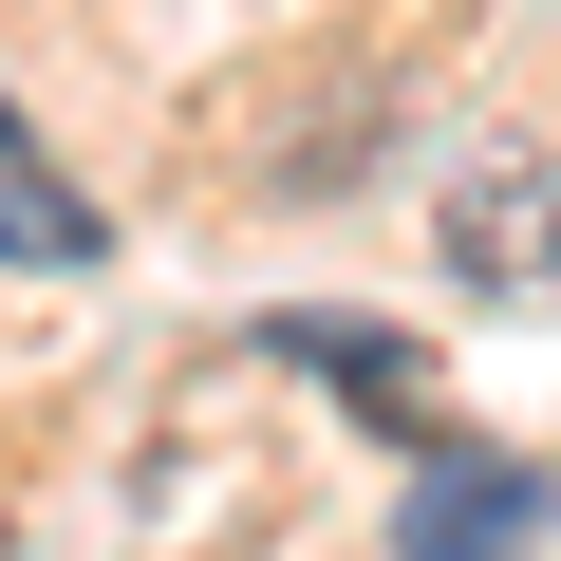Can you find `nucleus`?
Wrapping results in <instances>:
<instances>
[{
  "label": "nucleus",
  "mask_w": 561,
  "mask_h": 561,
  "mask_svg": "<svg viewBox=\"0 0 561 561\" xmlns=\"http://www.w3.org/2000/svg\"><path fill=\"white\" fill-rule=\"evenodd\" d=\"M20 150H38V131H20V94H0V169H20Z\"/></svg>",
  "instance_id": "39448f33"
},
{
  "label": "nucleus",
  "mask_w": 561,
  "mask_h": 561,
  "mask_svg": "<svg viewBox=\"0 0 561 561\" xmlns=\"http://www.w3.org/2000/svg\"><path fill=\"white\" fill-rule=\"evenodd\" d=\"M94 243H113V225H94V206H76L57 169H38V150L0 169V262H94Z\"/></svg>",
  "instance_id": "20e7f679"
},
{
  "label": "nucleus",
  "mask_w": 561,
  "mask_h": 561,
  "mask_svg": "<svg viewBox=\"0 0 561 561\" xmlns=\"http://www.w3.org/2000/svg\"><path fill=\"white\" fill-rule=\"evenodd\" d=\"M524 542H542V468L431 431L412 449V505H393V561H524Z\"/></svg>",
  "instance_id": "f257e3e1"
},
{
  "label": "nucleus",
  "mask_w": 561,
  "mask_h": 561,
  "mask_svg": "<svg viewBox=\"0 0 561 561\" xmlns=\"http://www.w3.org/2000/svg\"><path fill=\"white\" fill-rule=\"evenodd\" d=\"M280 356H300V375H337V393H356L375 431H412V449L449 431V393H431V356H412V337H356V319H280Z\"/></svg>",
  "instance_id": "7ed1b4c3"
},
{
  "label": "nucleus",
  "mask_w": 561,
  "mask_h": 561,
  "mask_svg": "<svg viewBox=\"0 0 561 561\" xmlns=\"http://www.w3.org/2000/svg\"><path fill=\"white\" fill-rule=\"evenodd\" d=\"M449 280H468V300H524V280H561V169L486 150V169L449 187Z\"/></svg>",
  "instance_id": "f03ea898"
}]
</instances>
